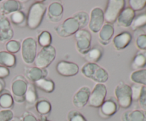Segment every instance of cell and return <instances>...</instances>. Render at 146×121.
Wrapping results in <instances>:
<instances>
[{
	"instance_id": "cell-36",
	"label": "cell",
	"mask_w": 146,
	"mask_h": 121,
	"mask_svg": "<svg viewBox=\"0 0 146 121\" xmlns=\"http://www.w3.org/2000/svg\"><path fill=\"white\" fill-rule=\"evenodd\" d=\"M130 8L134 11H141L146 7V0H130L128 1Z\"/></svg>"
},
{
	"instance_id": "cell-13",
	"label": "cell",
	"mask_w": 146,
	"mask_h": 121,
	"mask_svg": "<svg viewBox=\"0 0 146 121\" xmlns=\"http://www.w3.org/2000/svg\"><path fill=\"white\" fill-rule=\"evenodd\" d=\"M90 94H91V90L89 87L84 85L80 88L73 96V105L78 109L83 108L88 104Z\"/></svg>"
},
{
	"instance_id": "cell-2",
	"label": "cell",
	"mask_w": 146,
	"mask_h": 121,
	"mask_svg": "<svg viewBox=\"0 0 146 121\" xmlns=\"http://www.w3.org/2000/svg\"><path fill=\"white\" fill-rule=\"evenodd\" d=\"M81 73L84 76L97 83H104L108 80V73L105 68L94 63H86L83 65Z\"/></svg>"
},
{
	"instance_id": "cell-1",
	"label": "cell",
	"mask_w": 146,
	"mask_h": 121,
	"mask_svg": "<svg viewBox=\"0 0 146 121\" xmlns=\"http://www.w3.org/2000/svg\"><path fill=\"white\" fill-rule=\"evenodd\" d=\"M46 11V5L44 1H38L33 3L27 13V26L32 30L38 28L42 22Z\"/></svg>"
},
{
	"instance_id": "cell-8",
	"label": "cell",
	"mask_w": 146,
	"mask_h": 121,
	"mask_svg": "<svg viewBox=\"0 0 146 121\" xmlns=\"http://www.w3.org/2000/svg\"><path fill=\"white\" fill-rule=\"evenodd\" d=\"M107 95V88L104 83H96L91 91L87 105L92 108H99L105 101Z\"/></svg>"
},
{
	"instance_id": "cell-23",
	"label": "cell",
	"mask_w": 146,
	"mask_h": 121,
	"mask_svg": "<svg viewBox=\"0 0 146 121\" xmlns=\"http://www.w3.org/2000/svg\"><path fill=\"white\" fill-rule=\"evenodd\" d=\"M37 91L36 89V86L33 83H29L27 87V91L24 95V102H27V105L28 106L34 107L35 106L36 103L38 101Z\"/></svg>"
},
{
	"instance_id": "cell-25",
	"label": "cell",
	"mask_w": 146,
	"mask_h": 121,
	"mask_svg": "<svg viewBox=\"0 0 146 121\" xmlns=\"http://www.w3.org/2000/svg\"><path fill=\"white\" fill-rule=\"evenodd\" d=\"M17 64L15 55L7 51H0V65L6 68H14Z\"/></svg>"
},
{
	"instance_id": "cell-11",
	"label": "cell",
	"mask_w": 146,
	"mask_h": 121,
	"mask_svg": "<svg viewBox=\"0 0 146 121\" xmlns=\"http://www.w3.org/2000/svg\"><path fill=\"white\" fill-rule=\"evenodd\" d=\"M28 85L29 83L27 80L22 75H18L14 77L11 84V91L13 98L24 97Z\"/></svg>"
},
{
	"instance_id": "cell-7",
	"label": "cell",
	"mask_w": 146,
	"mask_h": 121,
	"mask_svg": "<svg viewBox=\"0 0 146 121\" xmlns=\"http://www.w3.org/2000/svg\"><path fill=\"white\" fill-rule=\"evenodd\" d=\"M80 29L81 28L78 21L73 17L66 19L61 24L54 28L56 34L62 38L71 36Z\"/></svg>"
},
{
	"instance_id": "cell-14",
	"label": "cell",
	"mask_w": 146,
	"mask_h": 121,
	"mask_svg": "<svg viewBox=\"0 0 146 121\" xmlns=\"http://www.w3.org/2000/svg\"><path fill=\"white\" fill-rule=\"evenodd\" d=\"M14 31L9 19L6 16L0 15V41L5 42L11 40Z\"/></svg>"
},
{
	"instance_id": "cell-19",
	"label": "cell",
	"mask_w": 146,
	"mask_h": 121,
	"mask_svg": "<svg viewBox=\"0 0 146 121\" xmlns=\"http://www.w3.org/2000/svg\"><path fill=\"white\" fill-rule=\"evenodd\" d=\"M132 36L128 31H123L113 38V44L118 51L123 50L131 44Z\"/></svg>"
},
{
	"instance_id": "cell-21",
	"label": "cell",
	"mask_w": 146,
	"mask_h": 121,
	"mask_svg": "<svg viewBox=\"0 0 146 121\" xmlns=\"http://www.w3.org/2000/svg\"><path fill=\"white\" fill-rule=\"evenodd\" d=\"M99 40L103 45H108L114 34V27L112 24H104L99 31Z\"/></svg>"
},
{
	"instance_id": "cell-29",
	"label": "cell",
	"mask_w": 146,
	"mask_h": 121,
	"mask_svg": "<svg viewBox=\"0 0 146 121\" xmlns=\"http://www.w3.org/2000/svg\"><path fill=\"white\" fill-rule=\"evenodd\" d=\"M35 108L38 113H39L41 116L46 117L51 112V103L49 101L45 99L37 101L35 105Z\"/></svg>"
},
{
	"instance_id": "cell-41",
	"label": "cell",
	"mask_w": 146,
	"mask_h": 121,
	"mask_svg": "<svg viewBox=\"0 0 146 121\" xmlns=\"http://www.w3.org/2000/svg\"><path fill=\"white\" fill-rule=\"evenodd\" d=\"M138 102L142 110L146 112V86H143Z\"/></svg>"
},
{
	"instance_id": "cell-37",
	"label": "cell",
	"mask_w": 146,
	"mask_h": 121,
	"mask_svg": "<svg viewBox=\"0 0 146 121\" xmlns=\"http://www.w3.org/2000/svg\"><path fill=\"white\" fill-rule=\"evenodd\" d=\"M143 85H141L140 84L133 83L131 86V94H132V100L133 101H138V99L141 95V91Z\"/></svg>"
},
{
	"instance_id": "cell-44",
	"label": "cell",
	"mask_w": 146,
	"mask_h": 121,
	"mask_svg": "<svg viewBox=\"0 0 146 121\" xmlns=\"http://www.w3.org/2000/svg\"><path fill=\"white\" fill-rule=\"evenodd\" d=\"M4 88H5V82L4 81V80L0 78V94L3 93Z\"/></svg>"
},
{
	"instance_id": "cell-5",
	"label": "cell",
	"mask_w": 146,
	"mask_h": 121,
	"mask_svg": "<svg viewBox=\"0 0 146 121\" xmlns=\"http://www.w3.org/2000/svg\"><path fill=\"white\" fill-rule=\"evenodd\" d=\"M56 56V50L52 45L47 47H43L36 54L34 65L41 69H46L49 66Z\"/></svg>"
},
{
	"instance_id": "cell-9",
	"label": "cell",
	"mask_w": 146,
	"mask_h": 121,
	"mask_svg": "<svg viewBox=\"0 0 146 121\" xmlns=\"http://www.w3.org/2000/svg\"><path fill=\"white\" fill-rule=\"evenodd\" d=\"M76 40V47L78 52L85 55L91 46V34L88 30L80 29L74 34Z\"/></svg>"
},
{
	"instance_id": "cell-30",
	"label": "cell",
	"mask_w": 146,
	"mask_h": 121,
	"mask_svg": "<svg viewBox=\"0 0 146 121\" xmlns=\"http://www.w3.org/2000/svg\"><path fill=\"white\" fill-rule=\"evenodd\" d=\"M131 80L134 83L146 86V69H140L131 74Z\"/></svg>"
},
{
	"instance_id": "cell-33",
	"label": "cell",
	"mask_w": 146,
	"mask_h": 121,
	"mask_svg": "<svg viewBox=\"0 0 146 121\" xmlns=\"http://www.w3.org/2000/svg\"><path fill=\"white\" fill-rule=\"evenodd\" d=\"M146 26V13L139 14L136 17L135 16L131 25V28L133 31H136L139 28Z\"/></svg>"
},
{
	"instance_id": "cell-3",
	"label": "cell",
	"mask_w": 146,
	"mask_h": 121,
	"mask_svg": "<svg viewBox=\"0 0 146 121\" xmlns=\"http://www.w3.org/2000/svg\"><path fill=\"white\" fill-rule=\"evenodd\" d=\"M114 95L118 105L121 108L126 109L131 105L133 102L131 86L124 82H120L115 86Z\"/></svg>"
},
{
	"instance_id": "cell-18",
	"label": "cell",
	"mask_w": 146,
	"mask_h": 121,
	"mask_svg": "<svg viewBox=\"0 0 146 121\" xmlns=\"http://www.w3.org/2000/svg\"><path fill=\"white\" fill-rule=\"evenodd\" d=\"M64 13V7L60 2L54 1L50 4L47 9V15L50 21L58 22L61 20Z\"/></svg>"
},
{
	"instance_id": "cell-38",
	"label": "cell",
	"mask_w": 146,
	"mask_h": 121,
	"mask_svg": "<svg viewBox=\"0 0 146 121\" xmlns=\"http://www.w3.org/2000/svg\"><path fill=\"white\" fill-rule=\"evenodd\" d=\"M67 117L68 121H87L85 117L77 110H71Z\"/></svg>"
},
{
	"instance_id": "cell-45",
	"label": "cell",
	"mask_w": 146,
	"mask_h": 121,
	"mask_svg": "<svg viewBox=\"0 0 146 121\" xmlns=\"http://www.w3.org/2000/svg\"><path fill=\"white\" fill-rule=\"evenodd\" d=\"M38 121H48V120L46 119V117L41 116V119H40Z\"/></svg>"
},
{
	"instance_id": "cell-22",
	"label": "cell",
	"mask_w": 146,
	"mask_h": 121,
	"mask_svg": "<svg viewBox=\"0 0 146 121\" xmlns=\"http://www.w3.org/2000/svg\"><path fill=\"white\" fill-rule=\"evenodd\" d=\"M122 121H146V112L141 110L126 111L121 116Z\"/></svg>"
},
{
	"instance_id": "cell-31",
	"label": "cell",
	"mask_w": 146,
	"mask_h": 121,
	"mask_svg": "<svg viewBox=\"0 0 146 121\" xmlns=\"http://www.w3.org/2000/svg\"><path fill=\"white\" fill-rule=\"evenodd\" d=\"M14 101L13 96L9 93H1L0 94V107L3 110H11L14 106Z\"/></svg>"
},
{
	"instance_id": "cell-20",
	"label": "cell",
	"mask_w": 146,
	"mask_h": 121,
	"mask_svg": "<svg viewBox=\"0 0 146 121\" xmlns=\"http://www.w3.org/2000/svg\"><path fill=\"white\" fill-rule=\"evenodd\" d=\"M24 72H25V75L27 79H29L34 83L41 78H46L47 74H48L46 68L41 69V68H38L36 66L26 67L24 69Z\"/></svg>"
},
{
	"instance_id": "cell-10",
	"label": "cell",
	"mask_w": 146,
	"mask_h": 121,
	"mask_svg": "<svg viewBox=\"0 0 146 121\" xmlns=\"http://www.w3.org/2000/svg\"><path fill=\"white\" fill-rule=\"evenodd\" d=\"M104 10L101 7H94L90 13L88 28L93 33H98L104 24Z\"/></svg>"
},
{
	"instance_id": "cell-24",
	"label": "cell",
	"mask_w": 146,
	"mask_h": 121,
	"mask_svg": "<svg viewBox=\"0 0 146 121\" xmlns=\"http://www.w3.org/2000/svg\"><path fill=\"white\" fill-rule=\"evenodd\" d=\"M103 54L104 51L101 47L94 46L91 48V49L84 55V58L87 61V63H97V62H98L102 58Z\"/></svg>"
},
{
	"instance_id": "cell-17",
	"label": "cell",
	"mask_w": 146,
	"mask_h": 121,
	"mask_svg": "<svg viewBox=\"0 0 146 121\" xmlns=\"http://www.w3.org/2000/svg\"><path fill=\"white\" fill-rule=\"evenodd\" d=\"M135 17V11L130 7H125L118 16L116 20L117 24L122 28H128L131 26Z\"/></svg>"
},
{
	"instance_id": "cell-46",
	"label": "cell",
	"mask_w": 146,
	"mask_h": 121,
	"mask_svg": "<svg viewBox=\"0 0 146 121\" xmlns=\"http://www.w3.org/2000/svg\"><path fill=\"white\" fill-rule=\"evenodd\" d=\"M9 121H21V119H20V118H13L11 120H10Z\"/></svg>"
},
{
	"instance_id": "cell-40",
	"label": "cell",
	"mask_w": 146,
	"mask_h": 121,
	"mask_svg": "<svg viewBox=\"0 0 146 121\" xmlns=\"http://www.w3.org/2000/svg\"><path fill=\"white\" fill-rule=\"evenodd\" d=\"M14 118V112L11 110H0V121H9Z\"/></svg>"
},
{
	"instance_id": "cell-27",
	"label": "cell",
	"mask_w": 146,
	"mask_h": 121,
	"mask_svg": "<svg viewBox=\"0 0 146 121\" xmlns=\"http://www.w3.org/2000/svg\"><path fill=\"white\" fill-rule=\"evenodd\" d=\"M146 65V51H138L133 58L131 63L132 68L135 71L140 70Z\"/></svg>"
},
{
	"instance_id": "cell-32",
	"label": "cell",
	"mask_w": 146,
	"mask_h": 121,
	"mask_svg": "<svg viewBox=\"0 0 146 121\" xmlns=\"http://www.w3.org/2000/svg\"><path fill=\"white\" fill-rule=\"evenodd\" d=\"M72 17L78 21L81 29L84 28V27L86 26L89 22V15L86 11H78L73 14Z\"/></svg>"
},
{
	"instance_id": "cell-4",
	"label": "cell",
	"mask_w": 146,
	"mask_h": 121,
	"mask_svg": "<svg viewBox=\"0 0 146 121\" xmlns=\"http://www.w3.org/2000/svg\"><path fill=\"white\" fill-rule=\"evenodd\" d=\"M37 42L32 37L25 38L21 43V54L23 61L27 65L32 64L37 54Z\"/></svg>"
},
{
	"instance_id": "cell-42",
	"label": "cell",
	"mask_w": 146,
	"mask_h": 121,
	"mask_svg": "<svg viewBox=\"0 0 146 121\" xmlns=\"http://www.w3.org/2000/svg\"><path fill=\"white\" fill-rule=\"evenodd\" d=\"M21 121H38V120L33 114L29 112H25L21 118Z\"/></svg>"
},
{
	"instance_id": "cell-12",
	"label": "cell",
	"mask_w": 146,
	"mask_h": 121,
	"mask_svg": "<svg viewBox=\"0 0 146 121\" xmlns=\"http://www.w3.org/2000/svg\"><path fill=\"white\" fill-rule=\"evenodd\" d=\"M56 70L59 75L64 77H72L77 75L79 67L76 63L67 61H61L56 64Z\"/></svg>"
},
{
	"instance_id": "cell-15",
	"label": "cell",
	"mask_w": 146,
	"mask_h": 121,
	"mask_svg": "<svg viewBox=\"0 0 146 121\" xmlns=\"http://www.w3.org/2000/svg\"><path fill=\"white\" fill-rule=\"evenodd\" d=\"M118 109V105L113 98L105 100L99 108V115L103 118H109L115 115Z\"/></svg>"
},
{
	"instance_id": "cell-39",
	"label": "cell",
	"mask_w": 146,
	"mask_h": 121,
	"mask_svg": "<svg viewBox=\"0 0 146 121\" xmlns=\"http://www.w3.org/2000/svg\"><path fill=\"white\" fill-rule=\"evenodd\" d=\"M135 45L141 51H146V34H141L137 37Z\"/></svg>"
},
{
	"instance_id": "cell-26",
	"label": "cell",
	"mask_w": 146,
	"mask_h": 121,
	"mask_svg": "<svg viewBox=\"0 0 146 121\" xmlns=\"http://www.w3.org/2000/svg\"><path fill=\"white\" fill-rule=\"evenodd\" d=\"M34 85L39 88L41 91L47 93H51L55 89V84L54 82L51 79L46 78H43L34 83Z\"/></svg>"
},
{
	"instance_id": "cell-34",
	"label": "cell",
	"mask_w": 146,
	"mask_h": 121,
	"mask_svg": "<svg viewBox=\"0 0 146 121\" xmlns=\"http://www.w3.org/2000/svg\"><path fill=\"white\" fill-rule=\"evenodd\" d=\"M52 37L48 31H43L38 35V43L41 47H47L51 45Z\"/></svg>"
},
{
	"instance_id": "cell-16",
	"label": "cell",
	"mask_w": 146,
	"mask_h": 121,
	"mask_svg": "<svg viewBox=\"0 0 146 121\" xmlns=\"http://www.w3.org/2000/svg\"><path fill=\"white\" fill-rule=\"evenodd\" d=\"M22 3L17 0H4L0 4V12L1 15L7 17L18 11H21Z\"/></svg>"
},
{
	"instance_id": "cell-35",
	"label": "cell",
	"mask_w": 146,
	"mask_h": 121,
	"mask_svg": "<svg viewBox=\"0 0 146 121\" xmlns=\"http://www.w3.org/2000/svg\"><path fill=\"white\" fill-rule=\"evenodd\" d=\"M5 48L7 52L14 54L21 50V43L17 40H10L7 41L5 45Z\"/></svg>"
},
{
	"instance_id": "cell-43",
	"label": "cell",
	"mask_w": 146,
	"mask_h": 121,
	"mask_svg": "<svg viewBox=\"0 0 146 121\" xmlns=\"http://www.w3.org/2000/svg\"><path fill=\"white\" fill-rule=\"evenodd\" d=\"M9 74L10 71L9 68L0 65V78L1 79H4V78H7L9 75Z\"/></svg>"
},
{
	"instance_id": "cell-28",
	"label": "cell",
	"mask_w": 146,
	"mask_h": 121,
	"mask_svg": "<svg viewBox=\"0 0 146 121\" xmlns=\"http://www.w3.org/2000/svg\"><path fill=\"white\" fill-rule=\"evenodd\" d=\"M10 22L19 27L27 26V16L22 11H18L10 14Z\"/></svg>"
},
{
	"instance_id": "cell-6",
	"label": "cell",
	"mask_w": 146,
	"mask_h": 121,
	"mask_svg": "<svg viewBox=\"0 0 146 121\" xmlns=\"http://www.w3.org/2000/svg\"><path fill=\"white\" fill-rule=\"evenodd\" d=\"M125 6V1L124 0H109L107 1L106 7L104 11V20L107 24H114Z\"/></svg>"
}]
</instances>
